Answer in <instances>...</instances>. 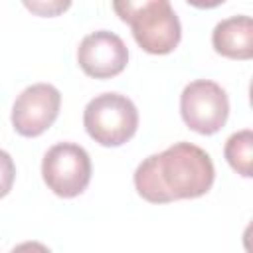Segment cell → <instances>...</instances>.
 <instances>
[{"label":"cell","mask_w":253,"mask_h":253,"mask_svg":"<svg viewBox=\"0 0 253 253\" xmlns=\"http://www.w3.org/2000/svg\"><path fill=\"white\" fill-rule=\"evenodd\" d=\"M213 178V162L204 148L192 142H176L138 164L134 188L150 204H170L208 194Z\"/></svg>","instance_id":"cell-1"},{"label":"cell","mask_w":253,"mask_h":253,"mask_svg":"<svg viewBox=\"0 0 253 253\" xmlns=\"http://www.w3.org/2000/svg\"><path fill=\"white\" fill-rule=\"evenodd\" d=\"M83 125L87 134L101 146H121L134 136L138 111L126 95L103 93L87 103Z\"/></svg>","instance_id":"cell-2"},{"label":"cell","mask_w":253,"mask_h":253,"mask_svg":"<svg viewBox=\"0 0 253 253\" xmlns=\"http://www.w3.org/2000/svg\"><path fill=\"white\" fill-rule=\"evenodd\" d=\"M42 178L55 196L75 198L89 186L91 158L75 142H57L42 160Z\"/></svg>","instance_id":"cell-3"},{"label":"cell","mask_w":253,"mask_h":253,"mask_svg":"<svg viewBox=\"0 0 253 253\" xmlns=\"http://www.w3.org/2000/svg\"><path fill=\"white\" fill-rule=\"evenodd\" d=\"M180 113L188 128L200 134H213L227 121V93L215 81L196 79L188 83L180 95Z\"/></svg>","instance_id":"cell-4"},{"label":"cell","mask_w":253,"mask_h":253,"mask_svg":"<svg viewBox=\"0 0 253 253\" xmlns=\"http://www.w3.org/2000/svg\"><path fill=\"white\" fill-rule=\"evenodd\" d=\"M61 93L49 83L26 87L12 107V126L18 134L34 138L45 132L57 119Z\"/></svg>","instance_id":"cell-5"},{"label":"cell","mask_w":253,"mask_h":253,"mask_svg":"<svg viewBox=\"0 0 253 253\" xmlns=\"http://www.w3.org/2000/svg\"><path fill=\"white\" fill-rule=\"evenodd\" d=\"M136 43L152 55H166L174 51L182 38V26L170 0L152 4L128 22Z\"/></svg>","instance_id":"cell-6"},{"label":"cell","mask_w":253,"mask_h":253,"mask_svg":"<svg viewBox=\"0 0 253 253\" xmlns=\"http://www.w3.org/2000/svg\"><path fill=\"white\" fill-rule=\"evenodd\" d=\"M77 63L83 73L93 79H111L126 67L128 49L117 34L99 30L81 40L77 47Z\"/></svg>","instance_id":"cell-7"},{"label":"cell","mask_w":253,"mask_h":253,"mask_svg":"<svg viewBox=\"0 0 253 253\" xmlns=\"http://www.w3.org/2000/svg\"><path fill=\"white\" fill-rule=\"evenodd\" d=\"M213 49L229 59L253 57V22L249 16H231L221 20L211 34Z\"/></svg>","instance_id":"cell-8"},{"label":"cell","mask_w":253,"mask_h":253,"mask_svg":"<svg viewBox=\"0 0 253 253\" xmlns=\"http://www.w3.org/2000/svg\"><path fill=\"white\" fill-rule=\"evenodd\" d=\"M223 154L229 166L237 174H241L243 178H251L253 176V130L243 128L239 132H233L225 142Z\"/></svg>","instance_id":"cell-9"},{"label":"cell","mask_w":253,"mask_h":253,"mask_svg":"<svg viewBox=\"0 0 253 253\" xmlns=\"http://www.w3.org/2000/svg\"><path fill=\"white\" fill-rule=\"evenodd\" d=\"M22 4L40 18H55L69 10L71 0H22Z\"/></svg>","instance_id":"cell-10"},{"label":"cell","mask_w":253,"mask_h":253,"mask_svg":"<svg viewBox=\"0 0 253 253\" xmlns=\"http://www.w3.org/2000/svg\"><path fill=\"white\" fill-rule=\"evenodd\" d=\"M158 2H164V0H113V10L125 24H128L142 10H146Z\"/></svg>","instance_id":"cell-11"},{"label":"cell","mask_w":253,"mask_h":253,"mask_svg":"<svg viewBox=\"0 0 253 253\" xmlns=\"http://www.w3.org/2000/svg\"><path fill=\"white\" fill-rule=\"evenodd\" d=\"M14 178H16V164L12 156L0 148V200L12 190Z\"/></svg>","instance_id":"cell-12"},{"label":"cell","mask_w":253,"mask_h":253,"mask_svg":"<svg viewBox=\"0 0 253 253\" xmlns=\"http://www.w3.org/2000/svg\"><path fill=\"white\" fill-rule=\"evenodd\" d=\"M188 4H192L194 8H202V10H208V8H215L219 4H223L225 0H186Z\"/></svg>","instance_id":"cell-13"}]
</instances>
